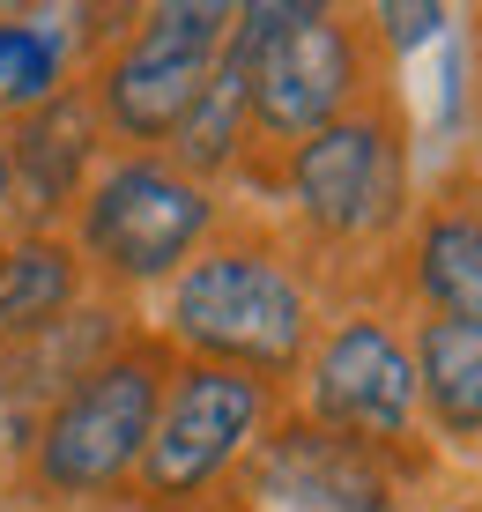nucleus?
Listing matches in <instances>:
<instances>
[{
  "instance_id": "obj_1",
  "label": "nucleus",
  "mask_w": 482,
  "mask_h": 512,
  "mask_svg": "<svg viewBox=\"0 0 482 512\" xmlns=\"http://www.w3.org/2000/svg\"><path fill=\"white\" fill-rule=\"evenodd\" d=\"M171 334L201 349V364L282 379L312 357V297L275 245H216L178 268Z\"/></svg>"
},
{
  "instance_id": "obj_2",
  "label": "nucleus",
  "mask_w": 482,
  "mask_h": 512,
  "mask_svg": "<svg viewBox=\"0 0 482 512\" xmlns=\"http://www.w3.org/2000/svg\"><path fill=\"white\" fill-rule=\"evenodd\" d=\"M238 23L253 45V134L297 149L342 112H356V90H364V23L356 15L275 0V8H238Z\"/></svg>"
},
{
  "instance_id": "obj_3",
  "label": "nucleus",
  "mask_w": 482,
  "mask_h": 512,
  "mask_svg": "<svg viewBox=\"0 0 482 512\" xmlns=\"http://www.w3.org/2000/svg\"><path fill=\"white\" fill-rule=\"evenodd\" d=\"M290 201L319 238L334 245H364L386 238L408 208V156H401V119L386 104H356L334 127H319L312 141H297L290 164Z\"/></svg>"
},
{
  "instance_id": "obj_4",
  "label": "nucleus",
  "mask_w": 482,
  "mask_h": 512,
  "mask_svg": "<svg viewBox=\"0 0 482 512\" xmlns=\"http://www.w3.org/2000/svg\"><path fill=\"white\" fill-rule=\"evenodd\" d=\"M156 409H164V372H156L149 349L104 357L89 379H75L52 401L45 438H38V483L60 490V498L112 490L127 468H141Z\"/></svg>"
},
{
  "instance_id": "obj_5",
  "label": "nucleus",
  "mask_w": 482,
  "mask_h": 512,
  "mask_svg": "<svg viewBox=\"0 0 482 512\" xmlns=\"http://www.w3.org/2000/svg\"><path fill=\"white\" fill-rule=\"evenodd\" d=\"M230 23L238 8H216V0H171V8H149V23L127 38L112 67H104V119H112L127 141H164L186 127V112L201 104L208 75H216Z\"/></svg>"
},
{
  "instance_id": "obj_6",
  "label": "nucleus",
  "mask_w": 482,
  "mask_h": 512,
  "mask_svg": "<svg viewBox=\"0 0 482 512\" xmlns=\"http://www.w3.org/2000/svg\"><path fill=\"white\" fill-rule=\"evenodd\" d=\"M305 401H312V423L349 446L379 453V446H401L416 431V357L379 312H349V320L327 327V342L305 357Z\"/></svg>"
},
{
  "instance_id": "obj_7",
  "label": "nucleus",
  "mask_w": 482,
  "mask_h": 512,
  "mask_svg": "<svg viewBox=\"0 0 482 512\" xmlns=\"http://www.w3.org/2000/svg\"><path fill=\"white\" fill-rule=\"evenodd\" d=\"M208 223H216L208 186H193L186 171L156 164V156H127L97 179L82 208V253L127 282H156L201 245Z\"/></svg>"
},
{
  "instance_id": "obj_8",
  "label": "nucleus",
  "mask_w": 482,
  "mask_h": 512,
  "mask_svg": "<svg viewBox=\"0 0 482 512\" xmlns=\"http://www.w3.org/2000/svg\"><path fill=\"white\" fill-rule=\"evenodd\" d=\"M260 416H267V379L223 372V364H186V372L164 386L149 453H141L149 498L186 505L193 490H208L245 446H253Z\"/></svg>"
},
{
  "instance_id": "obj_9",
  "label": "nucleus",
  "mask_w": 482,
  "mask_h": 512,
  "mask_svg": "<svg viewBox=\"0 0 482 512\" xmlns=\"http://www.w3.org/2000/svg\"><path fill=\"white\" fill-rule=\"evenodd\" d=\"M253 498H260V512H394L379 461L364 446H349V438L319 431V423L267 438V453L253 468Z\"/></svg>"
},
{
  "instance_id": "obj_10",
  "label": "nucleus",
  "mask_w": 482,
  "mask_h": 512,
  "mask_svg": "<svg viewBox=\"0 0 482 512\" xmlns=\"http://www.w3.org/2000/svg\"><path fill=\"white\" fill-rule=\"evenodd\" d=\"M416 297L438 320L482 327V193H445L416 223Z\"/></svg>"
},
{
  "instance_id": "obj_11",
  "label": "nucleus",
  "mask_w": 482,
  "mask_h": 512,
  "mask_svg": "<svg viewBox=\"0 0 482 512\" xmlns=\"http://www.w3.org/2000/svg\"><path fill=\"white\" fill-rule=\"evenodd\" d=\"M408 357H416V394H423L438 431L445 438H482V327L423 312Z\"/></svg>"
},
{
  "instance_id": "obj_12",
  "label": "nucleus",
  "mask_w": 482,
  "mask_h": 512,
  "mask_svg": "<svg viewBox=\"0 0 482 512\" xmlns=\"http://www.w3.org/2000/svg\"><path fill=\"white\" fill-rule=\"evenodd\" d=\"M89 149H97V112H89L82 97L60 90V97H45L38 112L23 119L8 171L30 186V201H38V208H60V201H75L82 179H89Z\"/></svg>"
},
{
  "instance_id": "obj_13",
  "label": "nucleus",
  "mask_w": 482,
  "mask_h": 512,
  "mask_svg": "<svg viewBox=\"0 0 482 512\" xmlns=\"http://www.w3.org/2000/svg\"><path fill=\"white\" fill-rule=\"evenodd\" d=\"M245 127H253V45H245V23H230V45L216 60V75H208L201 104L186 112V127H178V164L186 171H223L230 156H238Z\"/></svg>"
},
{
  "instance_id": "obj_14",
  "label": "nucleus",
  "mask_w": 482,
  "mask_h": 512,
  "mask_svg": "<svg viewBox=\"0 0 482 512\" xmlns=\"http://www.w3.org/2000/svg\"><path fill=\"white\" fill-rule=\"evenodd\" d=\"M75 297V260L52 238H30L0 260V342H30L67 312Z\"/></svg>"
},
{
  "instance_id": "obj_15",
  "label": "nucleus",
  "mask_w": 482,
  "mask_h": 512,
  "mask_svg": "<svg viewBox=\"0 0 482 512\" xmlns=\"http://www.w3.org/2000/svg\"><path fill=\"white\" fill-rule=\"evenodd\" d=\"M52 82H60V45L45 38V30H0V97L8 104H38L52 97Z\"/></svg>"
},
{
  "instance_id": "obj_16",
  "label": "nucleus",
  "mask_w": 482,
  "mask_h": 512,
  "mask_svg": "<svg viewBox=\"0 0 482 512\" xmlns=\"http://www.w3.org/2000/svg\"><path fill=\"white\" fill-rule=\"evenodd\" d=\"M438 23H445V8L438 0H394V8H379V30H386V45L408 52V45H423V38H438Z\"/></svg>"
},
{
  "instance_id": "obj_17",
  "label": "nucleus",
  "mask_w": 482,
  "mask_h": 512,
  "mask_svg": "<svg viewBox=\"0 0 482 512\" xmlns=\"http://www.w3.org/2000/svg\"><path fill=\"white\" fill-rule=\"evenodd\" d=\"M15 193V171H8V149H0V201Z\"/></svg>"
}]
</instances>
